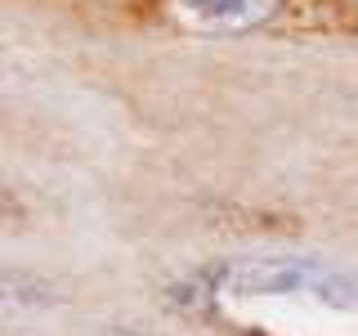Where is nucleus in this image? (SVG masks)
<instances>
[{
	"label": "nucleus",
	"mask_w": 358,
	"mask_h": 336,
	"mask_svg": "<svg viewBox=\"0 0 358 336\" xmlns=\"http://www.w3.org/2000/svg\"><path fill=\"white\" fill-rule=\"evenodd\" d=\"M166 18L197 36H251L287 9V0H162Z\"/></svg>",
	"instance_id": "f03ea898"
},
{
	"label": "nucleus",
	"mask_w": 358,
	"mask_h": 336,
	"mask_svg": "<svg viewBox=\"0 0 358 336\" xmlns=\"http://www.w3.org/2000/svg\"><path fill=\"white\" fill-rule=\"evenodd\" d=\"M184 323L220 336H358V269L305 251H233L166 287Z\"/></svg>",
	"instance_id": "f257e3e1"
},
{
	"label": "nucleus",
	"mask_w": 358,
	"mask_h": 336,
	"mask_svg": "<svg viewBox=\"0 0 358 336\" xmlns=\"http://www.w3.org/2000/svg\"><path fill=\"white\" fill-rule=\"evenodd\" d=\"M90 336H171V332H152V328H94Z\"/></svg>",
	"instance_id": "7ed1b4c3"
}]
</instances>
